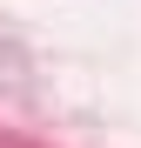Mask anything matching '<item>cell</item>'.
Wrapping results in <instances>:
<instances>
[]
</instances>
